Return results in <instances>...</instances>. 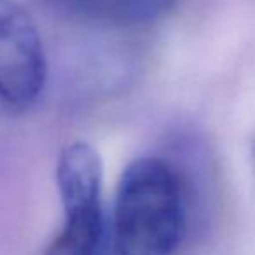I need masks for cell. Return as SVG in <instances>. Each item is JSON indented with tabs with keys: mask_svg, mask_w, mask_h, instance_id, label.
<instances>
[{
	"mask_svg": "<svg viewBox=\"0 0 255 255\" xmlns=\"http://www.w3.org/2000/svg\"><path fill=\"white\" fill-rule=\"evenodd\" d=\"M56 180L65 220L44 255H96L102 240L103 166L86 142H74L58 159Z\"/></svg>",
	"mask_w": 255,
	"mask_h": 255,
	"instance_id": "obj_2",
	"label": "cell"
},
{
	"mask_svg": "<svg viewBox=\"0 0 255 255\" xmlns=\"http://www.w3.org/2000/svg\"><path fill=\"white\" fill-rule=\"evenodd\" d=\"M252 166H254V175H255V143H254V149H252Z\"/></svg>",
	"mask_w": 255,
	"mask_h": 255,
	"instance_id": "obj_5",
	"label": "cell"
},
{
	"mask_svg": "<svg viewBox=\"0 0 255 255\" xmlns=\"http://www.w3.org/2000/svg\"><path fill=\"white\" fill-rule=\"evenodd\" d=\"M47 65L39 30L12 0H0V103L25 110L46 84Z\"/></svg>",
	"mask_w": 255,
	"mask_h": 255,
	"instance_id": "obj_3",
	"label": "cell"
},
{
	"mask_svg": "<svg viewBox=\"0 0 255 255\" xmlns=\"http://www.w3.org/2000/svg\"><path fill=\"white\" fill-rule=\"evenodd\" d=\"M70 19L107 26H147L171 12L177 0H44Z\"/></svg>",
	"mask_w": 255,
	"mask_h": 255,
	"instance_id": "obj_4",
	"label": "cell"
},
{
	"mask_svg": "<svg viewBox=\"0 0 255 255\" xmlns=\"http://www.w3.org/2000/svg\"><path fill=\"white\" fill-rule=\"evenodd\" d=\"M184 229L185 191L177 168L154 156L128 164L114 208L117 254L171 255Z\"/></svg>",
	"mask_w": 255,
	"mask_h": 255,
	"instance_id": "obj_1",
	"label": "cell"
}]
</instances>
